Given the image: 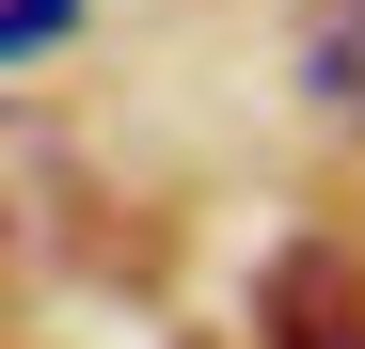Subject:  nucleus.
I'll use <instances>...</instances> for the list:
<instances>
[{
	"label": "nucleus",
	"mask_w": 365,
	"mask_h": 349,
	"mask_svg": "<svg viewBox=\"0 0 365 349\" xmlns=\"http://www.w3.org/2000/svg\"><path fill=\"white\" fill-rule=\"evenodd\" d=\"M255 318H270V349H365V270L334 239H286L270 286H255Z\"/></svg>",
	"instance_id": "nucleus-1"
},
{
	"label": "nucleus",
	"mask_w": 365,
	"mask_h": 349,
	"mask_svg": "<svg viewBox=\"0 0 365 349\" xmlns=\"http://www.w3.org/2000/svg\"><path fill=\"white\" fill-rule=\"evenodd\" d=\"M302 95L334 127H365V0H302Z\"/></svg>",
	"instance_id": "nucleus-2"
},
{
	"label": "nucleus",
	"mask_w": 365,
	"mask_h": 349,
	"mask_svg": "<svg viewBox=\"0 0 365 349\" xmlns=\"http://www.w3.org/2000/svg\"><path fill=\"white\" fill-rule=\"evenodd\" d=\"M48 32H80V0H0V64H16V48H48Z\"/></svg>",
	"instance_id": "nucleus-3"
}]
</instances>
